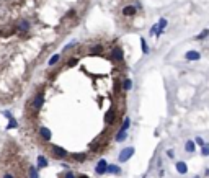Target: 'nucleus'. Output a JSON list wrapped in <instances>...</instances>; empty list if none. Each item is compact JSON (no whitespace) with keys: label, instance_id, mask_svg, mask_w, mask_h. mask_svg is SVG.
I'll return each mask as SVG.
<instances>
[{"label":"nucleus","instance_id":"nucleus-28","mask_svg":"<svg viewBox=\"0 0 209 178\" xmlns=\"http://www.w3.org/2000/svg\"><path fill=\"white\" fill-rule=\"evenodd\" d=\"M195 142L198 144V146H201V147H203V146H204V144H206V141L203 139V137H196V139H195Z\"/></svg>","mask_w":209,"mask_h":178},{"label":"nucleus","instance_id":"nucleus-14","mask_svg":"<svg viewBox=\"0 0 209 178\" xmlns=\"http://www.w3.org/2000/svg\"><path fill=\"white\" fill-rule=\"evenodd\" d=\"M47 165H49V160L44 155H38V168H46Z\"/></svg>","mask_w":209,"mask_h":178},{"label":"nucleus","instance_id":"nucleus-2","mask_svg":"<svg viewBox=\"0 0 209 178\" xmlns=\"http://www.w3.org/2000/svg\"><path fill=\"white\" fill-rule=\"evenodd\" d=\"M132 155H134V147H124L119 152V155H118V160H119L121 164H124V162H128Z\"/></svg>","mask_w":209,"mask_h":178},{"label":"nucleus","instance_id":"nucleus-24","mask_svg":"<svg viewBox=\"0 0 209 178\" xmlns=\"http://www.w3.org/2000/svg\"><path fill=\"white\" fill-rule=\"evenodd\" d=\"M75 44H77V41H70V43H67V44L64 46V49H62V51H64V53H65V51H69V49H70V48H74Z\"/></svg>","mask_w":209,"mask_h":178},{"label":"nucleus","instance_id":"nucleus-36","mask_svg":"<svg viewBox=\"0 0 209 178\" xmlns=\"http://www.w3.org/2000/svg\"><path fill=\"white\" fill-rule=\"evenodd\" d=\"M195 178H199V177H195Z\"/></svg>","mask_w":209,"mask_h":178},{"label":"nucleus","instance_id":"nucleus-23","mask_svg":"<svg viewBox=\"0 0 209 178\" xmlns=\"http://www.w3.org/2000/svg\"><path fill=\"white\" fill-rule=\"evenodd\" d=\"M129 126H131V118H129V116H126V118H124V121H123V126H121V128L128 131V129H129Z\"/></svg>","mask_w":209,"mask_h":178},{"label":"nucleus","instance_id":"nucleus-6","mask_svg":"<svg viewBox=\"0 0 209 178\" xmlns=\"http://www.w3.org/2000/svg\"><path fill=\"white\" fill-rule=\"evenodd\" d=\"M17 28H18V31H20V33H28V31H29V28H31V25H29V21H28V20L22 18V20H18Z\"/></svg>","mask_w":209,"mask_h":178},{"label":"nucleus","instance_id":"nucleus-18","mask_svg":"<svg viewBox=\"0 0 209 178\" xmlns=\"http://www.w3.org/2000/svg\"><path fill=\"white\" fill-rule=\"evenodd\" d=\"M123 88L126 92L131 90V88H132V80H131V79H124V80H123Z\"/></svg>","mask_w":209,"mask_h":178},{"label":"nucleus","instance_id":"nucleus-16","mask_svg":"<svg viewBox=\"0 0 209 178\" xmlns=\"http://www.w3.org/2000/svg\"><path fill=\"white\" fill-rule=\"evenodd\" d=\"M59 61H60V54H54V56H51V59L47 61V66H49V67H54L57 62H59Z\"/></svg>","mask_w":209,"mask_h":178},{"label":"nucleus","instance_id":"nucleus-19","mask_svg":"<svg viewBox=\"0 0 209 178\" xmlns=\"http://www.w3.org/2000/svg\"><path fill=\"white\" fill-rule=\"evenodd\" d=\"M209 36V30H203L201 33H199L198 36H195V39H198V41H201V39H206Z\"/></svg>","mask_w":209,"mask_h":178},{"label":"nucleus","instance_id":"nucleus-4","mask_svg":"<svg viewBox=\"0 0 209 178\" xmlns=\"http://www.w3.org/2000/svg\"><path fill=\"white\" fill-rule=\"evenodd\" d=\"M95 172H96V175H105V173H108V162L105 160V159L98 160V164H96V167H95Z\"/></svg>","mask_w":209,"mask_h":178},{"label":"nucleus","instance_id":"nucleus-32","mask_svg":"<svg viewBox=\"0 0 209 178\" xmlns=\"http://www.w3.org/2000/svg\"><path fill=\"white\" fill-rule=\"evenodd\" d=\"M167 155H168L170 159H173V157H175V154H173V150H172V149H168V150H167Z\"/></svg>","mask_w":209,"mask_h":178},{"label":"nucleus","instance_id":"nucleus-13","mask_svg":"<svg viewBox=\"0 0 209 178\" xmlns=\"http://www.w3.org/2000/svg\"><path fill=\"white\" fill-rule=\"evenodd\" d=\"M157 25H159V30H157V36H160V35L163 33V30L167 28V25H168V21H167L165 18H160V20H159V23H157Z\"/></svg>","mask_w":209,"mask_h":178},{"label":"nucleus","instance_id":"nucleus-27","mask_svg":"<svg viewBox=\"0 0 209 178\" xmlns=\"http://www.w3.org/2000/svg\"><path fill=\"white\" fill-rule=\"evenodd\" d=\"M157 30H159V25H152V28L149 30V35H157Z\"/></svg>","mask_w":209,"mask_h":178},{"label":"nucleus","instance_id":"nucleus-17","mask_svg":"<svg viewBox=\"0 0 209 178\" xmlns=\"http://www.w3.org/2000/svg\"><path fill=\"white\" fill-rule=\"evenodd\" d=\"M38 170H39L38 167H29V170H28V175H29V178H39V173H38Z\"/></svg>","mask_w":209,"mask_h":178},{"label":"nucleus","instance_id":"nucleus-33","mask_svg":"<svg viewBox=\"0 0 209 178\" xmlns=\"http://www.w3.org/2000/svg\"><path fill=\"white\" fill-rule=\"evenodd\" d=\"M2 178H15V175H11V173H8V172H7V173H4V177H2Z\"/></svg>","mask_w":209,"mask_h":178},{"label":"nucleus","instance_id":"nucleus-25","mask_svg":"<svg viewBox=\"0 0 209 178\" xmlns=\"http://www.w3.org/2000/svg\"><path fill=\"white\" fill-rule=\"evenodd\" d=\"M90 51H92V54H96V53H101V51H103V48L98 44V46H93V48L90 49Z\"/></svg>","mask_w":209,"mask_h":178},{"label":"nucleus","instance_id":"nucleus-10","mask_svg":"<svg viewBox=\"0 0 209 178\" xmlns=\"http://www.w3.org/2000/svg\"><path fill=\"white\" fill-rule=\"evenodd\" d=\"M126 137H128V131L121 128V129L118 131V134H116V137H114V139H116V142H124V141H126Z\"/></svg>","mask_w":209,"mask_h":178},{"label":"nucleus","instance_id":"nucleus-5","mask_svg":"<svg viewBox=\"0 0 209 178\" xmlns=\"http://www.w3.org/2000/svg\"><path fill=\"white\" fill-rule=\"evenodd\" d=\"M111 59H113L114 62H121V61L124 59V51H123L121 48L111 49Z\"/></svg>","mask_w":209,"mask_h":178},{"label":"nucleus","instance_id":"nucleus-31","mask_svg":"<svg viewBox=\"0 0 209 178\" xmlns=\"http://www.w3.org/2000/svg\"><path fill=\"white\" fill-rule=\"evenodd\" d=\"M64 178H75V175L72 173V172H65V175H64Z\"/></svg>","mask_w":209,"mask_h":178},{"label":"nucleus","instance_id":"nucleus-12","mask_svg":"<svg viewBox=\"0 0 209 178\" xmlns=\"http://www.w3.org/2000/svg\"><path fill=\"white\" fill-rule=\"evenodd\" d=\"M175 168H177V172H178V173H181V175H185V173L188 172V165H186V162H177Z\"/></svg>","mask_w":209,"mask_h":178},{"label":"nucleus","instance_id":"nucleus-15","mask_svg":"<svg viewBox=\"0 0 209 178\" xmlns=\"http://www.w3.org/2000/svg\"><path fill=\"white\" fill-rule=\"evenodd\" d=\"M108 173H113V175H121V168H119V165H114V164L108 165Z\"/></svg>","mask_w":209,"mask_h":178},{"label":"nucleus","instance_id":"nucleus-1","mask_svg":"<svg viewBox=\"0 0 209 178\" xmlns=\"http://www.w3.org/2000/svg\"><path fill=\"white\" fill-rule=\"evenodd\" d=\"M51 154H52V157H54V159H57V160H64V159L69 155V152L64 149V147L52 146V147H51Z\"/></svg>","mask_w":209,"mask_h":178},{"label":"nucleus","instance_id":"nucleus-8","mask_svg":"<svg viewBox=\"0 0 209 178\" xmlns=\"http://www.w3.org/2000/svg\"><path fill=\"white\" fill-rule=\"evenodd\" d=\"M137 13V7L136 5H126V7L123 8V15L124 17H132V15Z\"/></svg>","mask_w":209,"mask_h":178},{"label":"nucleus","instance_id":"nucleus-21","mask_svg":"<svg viewBox=\"0 0 209 178\" xmlns=\"http://www.w3.org/2000/svg\"><path fill=\"white\" fill-rule=\"evenodd\" d=\"M201 155L203 157H209V142H206L204 146L201 147Z\"/></svg>","mask_w":209,"mask_h":178},{"label":"nucleus","instance_id":"nucleus-22","mask_svg":"<svg viewBox=\"0 0 209 178\" xmlns=\"http://www.w3.org/2000/svg\"><path fill=\"white\" fill-rule=\"evenodd\" d=\"M105 121H106V123H113V121H114V111H113V110H110V111L106 113V118H105Z\"/></svg>","mask_w":209,"mask_h":178},{"label":"nucleus","instance_id":"nucleus-11","mask_svg":"<svg viewBox=\"0 0 209 178\" xmlns=\"http://www.w3.org/2000/svg\"><path fill=\"white\" fill-rule=\"evenodd\" d=\"M185 150H186L188 154H193L196 150V142L195 141H186V142H185Z\"/></svg>","mask_w":209,"mask_h":178},{"label":"nucleus","instance_id":"nucleus-3","mask_svg":"<svg viewBox=\"0 0 209 178\" xmlns=\"http://www.w3.org/2000/svg\"><path fill=\"white\" fill-rule=\"evenodd\" d=\"M43 105H44V95H43V92H39V93H36L34 97H33L31 106H33L34 111H39V110L43 108Z\"/></svg>","mask_w":209,"mask_h":178},{"label":"nucleus","instance_id":"nucleus-30","mask_svg":"<svg viewBox=\"0 0 209 178\" xmlns=\"http://www.w3.org/2000/svg\"><path fill=\"white\" fill-rule=\"evenodd\" d=\"M4 116L8 119V121H10V119H13V116H11V113H10V111H4Z\"/></svg>","mask_w":209,"mask_h":178},{"label":"nucleus","instance_id":"nucleus-20","mask_svg":"<svg viewBox=\"0 0 209 178\" xmlns=\"http://www.w3.org/2000/svg\"><path fill=\"white\" fill-rule=\"evenodd\" d=\"M141 48H142V53L144 54H149V46H147L145 38H141Z\"/></svg>","mask_w":209,"mask_h":178},{"label":"nucleus","instance_id":"nucleus-7","mask_svg":"<svg viewBox=\"0 0 209 178\" xmlns=\"http://www.w3.org/2000/svg\"><path fill=\"white\" fill-rule=\"evenodd\" d=\"M39 136L43 137L46 142H49L51 137H52V134H51V129H49V128H46V126H41V128H39Z\"/></svg>","mask_w":209,"mask_h":178},{"label":"nucleus","instance_id":"nucleus-26","mask_svg":"<svg viewBox=\"0 0 209 178\" xmlns=\"http://www.w3.org/2000/svg\"><path fill=\"white\" fill-rule=\"evenodd\" d=\"M18 126V123L15 121V119H10V123L7 124V129H13V128H17Z\"/></svg>","mask_w":209,"mask_h":178},{"label":"nucleus","instance_id":"nucleus-29","mask_svg":"<svg viewBox=\"0 0 209 178\" xmlns=\"http://www.w3.org/2000/svg\"><path fill=\"white\" fill-rule=\"evenodd\" d=\"M77 62H78V59H69L67 66L69 67H74V66H77Z\"/></svg>","mask_w":209,"mask_h":178},{"label":"nucleus","instance_id":"nucleus-34","mask_svg":"<svg viewBox=\"0 0 209 178\" xmlns=\"http://www.w3.org/2000/svg\"><path fill=\"white\" fill-rule=\"evenodd\" d=\"M67 17H75V10H70V13H67Z\"/></svg>","mask_w":209,"mask_h":178},{"label":"nucleus","instance_id":"nucleus-9","mask_svg":"<svg viewBox=\"0 0 209 178\" xmlns=\"http://www.w3.org/2000/svg\"><path fill=\"white\" fill-rule=\"evenodd\" d=\"M185 57H186L188 61H199L201 59V54H199L198 51H193L191 49V51H188V53L185 54Z\"/></svg>","mask_w":209,"mask_h":178},{"label":"nucleus","instance_id":"nucleus-35","mask_svg":"<svg viewBox=\"0 0 209 178\" xmlns=\"http://www.w3.org/2000/svg\"><path fill=\"white\" fill-rule=\"evenodd\" d=\"M78 178H88V177H87V175H80Z\"/></svg>","mask_w":209,"mask_h":178}]
</instances>
